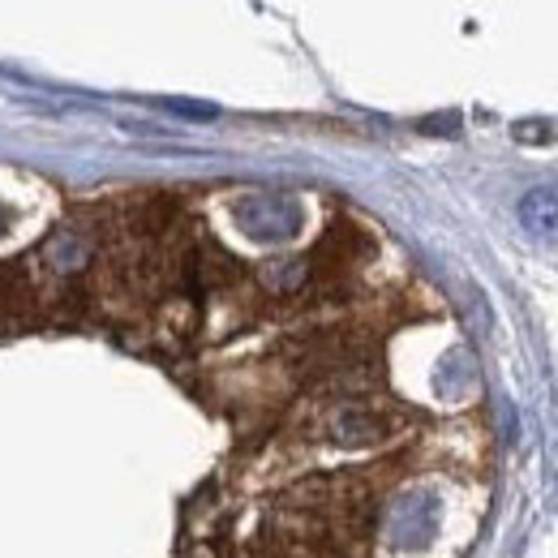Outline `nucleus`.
Masks as SVG:
<instances>
[{"label":"nucleus","mask_w":558,"mask_h":558,"mask_svg":"<svg viewBox=\"0 0 558 558\" xmlns=\"http://www.w3.org/2000/svg\"><path fill=\"white\" fill-rule=\"evenodd\" d=\"M520 223L537 236H550L558 241V190H533L524 203H520Z\"/></svg>","instance_id":"obj_1"}]
</instances>
